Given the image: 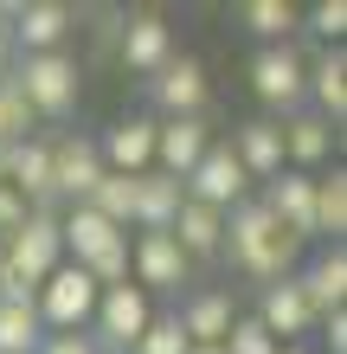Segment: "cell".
I'll return each mask as SVG.
<instances>
[{"label": "cell", "instance_id": "obj_21", "mask_svg": "<svg viewBox=\"0 0 347 354\" xmlns=\"http://www.w3.org/2000/svg\"><path fill=\"white\" fill-rule=\"evenodd\" d=\"M180 206H187V187L174 174H141V187H135V232H168Z\"/></svg>", "mask_w": 347, "mask_h": 354}, {"label": "cell", "instance_id": "obj_10", "mask_svg": "<svg viewBox=\"0 0 347 354\" xmlns=\"http://www.w3.org/2000/svg\"><path fill=\"white\" fill-rule=\"evenodd\" d=\"M103 174H155V116H116L97 136Z\"/></svg>", "mask_w": 347, "mask_h": 354}, {"label": "cell", "instance_id": "obj_2", "mask_svg": "<svg viewBox=\"0 0 347 354\" xmlns=\"http://www.w3.org/2000/svg\"><path fill=\"white\" fill-rule=\"evenodd\" d=\"M7 77H13V91L26 97L32 122H58V116H71V110H77V91H84V77H77V58H65V52L19 58Z\"/></svg>", "mask_w": 347, "mask_h": 354}, {"label": "cell", "instance_id": "obj_9", "mask_svg": "<svg viewBox=\"0 0 347 354\" xmlns=\"http://www.w3.org/2000/svg\"><path fill=\"white\" fill-rule=\"evenodd\" d=\"M7 39L19 58H46V52H65L71 39V7H58V0H26V7H7Z\"/></svg>", "mask_w": 347, "mask_h": 354}, {"label": "cell", "instance_id": "obj_8", "mask_svg": "<svg viewBox=\"0 0 347 354\" xmlns=\"http://www.w3.org/2000/svg\"><path fill=\"white\" fill-rule=\"evenodd\" d=\"M129 283L135 290H180L193 283V258L174 245V232H135L129 239Z\"/></svg>", "mask_w": 347, "mask_h": 354}, {"label": "cell", "instance_id": "obj_11", "mask_svg": "<svg viewBox=\"0 0 347 354\" xmlns=\"http://www.w3.org/2000/svg\"><path fill=\"white\" fill-rule=\"evenodd\" d=\"M174 322H180V335H187L193 348H219V342H226V328L238 322V297H232V290H219V283L187 290L180 309H174Z\"/></svg>", "mask_w": 347, "mask_h": 354}, {"label": "cell", "instance_id": "obj_13", "mask_svg": "<svg viewBox=\"0 0 347 354\" xmlns=\"http://www.w3.org/2000/svg\"><path fill=\"white\" fill-rule=\"evenodd\" d=\"M257 200H264V213H270L296 245H302V239H315V174L283 168L277 180H264V194H257Z\"/></svg>", "mask_w": 347, "mask_h": 354}, {"label": "cell", "instance_id": "obj_1", "mask_svg": "<svg viewBox=\"0 0 347 354\" xmlns=\"http://www.w3.org/2000/svg\"><path fill=\"white\" fill-rule=\"evenodd\" d=\"M219 252H226L251 283H283V277H296V252L302 245L283 232V225L264 213V200H238L232 213H226V239H219Z\"/></svg>", "mask_w": 347, "mask_h": 354}, {"label": "cell", "instance_id": "obj_31", "mask_svg": "<svg viewBox=\"0 0 347 354\" xmlns=\"http://www.w3.org/2000/svg\"><path fill=\"white\" fill-rule=\"evenodd\" d=\"M26 213H32V206H26V200H19V194H13V187H0V245H7V239L19 232V225H26Z\"/></svg>", "mask_w": 347, "mask_h": 354}, {"label": "cell", "instance_id": "obj_15", "mask_svg": "<svg viewBox=\"0 0 347 354\" xmlns=\"http://www.w3.org/2000/svg\"><path fill=\"white\" fill-rule=\"evenodd\" d=\"M212 149V129H206V116H168V122H155V174H174V180H187L193 174V161Z\"/></svg>", "mask_w": 347, "mask_h": 354}, {"label": "cell", "instance_id": "obj_26", "mask_svg": "<svg viewBox=\"0 0 347 354\" xmlns=\"http://www.w3.org/2000/svg\"><path fill=\"white\" fill-rule=\"evenodd\" d=\"M46 328H39L32 303H0V354H39Z\"/></svg>", "mask_w": 347, "mask_h": 354}, {"label": "cell", "instance_id": "obj_33", "mask_svg": "<svg viewBox=\"0 0 347 354\" xmlns=\"http://www.w3.org/2000/svg\"><path fill=\"white\" fill-rule=\"evenodd\" d=\"M39 354H103V348H97L90 335H46V342H39Z\"/></svg>", "mask_w": 347, "mask_h": 354}, {"label": "cell", "instance_id": "obj_3", "mask_svg": "<svg viewBox=\"0 0 347 354\" xmlns=\"http://www.w3.org/2000/svg\"><path fill=\"white\" fill-rule=\"evenodd\" d=\"M97 297L103 290L90 283V270H77V264H58L46 283H39V297H32V316L46 335H90V316H97Z\"/></svg>", "mask_w": 347, "mask_h": 354}, {"label": "cell", "instance_id": "obj_22", "mask_svg": "<svg viewBox=\"0 0 347 354\" xmlns=\"http://www.w3.org/2000/svg\"><path fill=\"white\" fill-rule=\"evenodd\" d=\"M309 103H315L321 122H335V129H341V116H347V58H341V46L321 52L315 65H309Z\"/></svg>", "mask_w": 347, "mask_h": 354}, {"label": "cell", "instance_id": "obj_28", "mask_svg": "<svg viewBox=\"0 0 347 354\" xmlns=\"http://www.w3.org/2000/svg\"><path fill=\"white\" fill-rule=\"evenodd\" d=\"M226 354H277V342H270V328H264L257 316H238L232 328H226V342H219Z\"/></svg>", "mask_w": 347, "mask_h": 354}, {"label": "cell", "instance_id": "obj_4", "mask_svg": "<svg viewBox=\"0 0 347 354\" xmlns=\"http://www.w3.org/2000/svg\"><path fill=\"white\" fill-rule=\"evenodd\" d=\"M251 91H257L264 110L296 116L302 103H309V58L296 46H257L251 52Z\"/></svg>", "mask_w": 347, "mask_h": 354}, {"label": "cell", "instance_id": "obj_20", "mask_svg": "<svg viewBox=\"0 0 347 354\" xmlns=\"http://www.w3.org/2000/svg\"><path fill=\"white\" fill-rule=\"evenodd\" d=\"M296 283H302V297H309L315 316H328V309H347V252L341 245H328L309 270H296Z\"/></svg>", "mask_w": 347, "mask_h": 354}, {"label": "cell", "instance_id": "obj_17", "mask_svg": "<svg viewBox=\"0 0 347 354\" xmlns=\"http://www.w3.org/2000/svg\"><path fill=\"white\" fill-rule=\"evenodd\" d=\"M168 58H174V26H168L155 7L129 13V26H122V65H129L135 77H155Z\"/></svg>", "mask_w": 347, "mask_h": 354}, {"label": "cell", "instance_id": "obj_24", "mask_svg": "<svg viewBox=\"0 0 347 354\" xmlns=\"http://www.w3.org/2000/svg\"><path fill=\"white\" fill-rule=\"evenodd\" d=\"M238 19L257 46H290V32H302V7H290V0H244Z\"/></svg>", "mask_w": 347, "mask_h": 354}, {"label": "cell", "instance_id": "obj_5", "mask_svg": "<svg viewBox=\"0 0 347 354\" xmlns=\"http://www.w3.org/2000/svg\"><path fill=\"white\" fill-rule=\"evenodd\" d=\"M148 322H155V303H148V290H135V283H116L97 297V316H90V342L97 348H116V354H129L141 335H148Z\"/></svg>", "mask_w": 347, "mask_h": 354}, {"label": "cell", "instance_id": "obj_32", "mask_svg": "<svg viewBox=\"0 0 347 354\" xmlns=\"http://www.w3.org/2000/svg\"><path fill=\"white\" fill-rule=\"evenodd\" d=\"M315 335H321L328 354H347V309H328V316L315 322Z\"/></svg>", "mask_w": 347, "mask_h": 354}, {"label": "cell", "instance_id": "obj_27", "mask_svg": "<svg viewBox=\"0 0 347 354\" xmlns=\"http://www.w3.org/2000/svg\"><path fill=\"white\" fill-rule=\"evenodd\" d=\"M32 136V110H26V97L13 91V77H0V149H13V142H26Z\"/></svg>", "mask_w": 347, "mask_h": 354}, {"label": "cell", "instance_id": "obj_29", "mask_svg": "<svg viewBox=\"0 0 347 354\" xmlns=\"http://www.w3.org/2000/svg\"><path fill=\"white\" fill-rule=\"evenodd\" d=\"M187 348H193V342L180 335V322H174V316H155V322H148V335H141L129 354H187Z\"/></svg>", "mask_w": 347, "mask_h": 354}, {"label": "cell", "instance_id": "obj_23", "mask_svg": "<svg viewBox=\"0 0 347 354\" xmlns=\"http://www.w3.org/2000/svg\"><path fill=\"white\" fill-rule=\"evenodd\" d=\"M168 232H174V245H180L187 258H212V252H219V239H226V213H212V206L187 200V206L174 213Z\"/></svg>", "mask_w": 347, "mask_h": 354}, {"label": "cell", "instance_id": "obj_6", "mask_svg": "<svg viewBox=\"0 0 347 354\" xmlns=\"http://www.w3.org/2000/svg\"><path fill=\"white\" fill-rule=\"evenodd\" d=\"M206 97H212V77H206V65H199L193 52H174L168 65L148 77L155 122H168V116H199V110H206Z\"/></svg>", "mask_w": 347, "mask_h": 354}, {"label": "cell", "instance_id": "obj_30", "mask_svg": "<svg viewBox=\"0 0 347 354\" xmlns=\"http://www.w3.org/2000/svg\"><path fill=\"white\" fill-rule=\"evenodd\" d=\"M302 26H309L315 39H328V46H341V39H347V0H321V7H309Z\"/></svg>", "mask_w": 347, "mask_h": 354}, {"label": "cell", "instance_id": "obj_7", "mask_svg": "<svg viewBox=\"0 0 347 354\" xmlns=\"http://www.w3.org/2000/svg\"><path fill=\"white\" fill-rule=\"evenodd\" d=\"M187 187V200H199V206H212V213H232L238 200H251V180H244V168H238V155L226 149V136H212V149L193 161V174L180 180Z\"/></svg>", "mask_w": 347, "mask_h": 354}, {"label": "cell", "instance_id": "obj_18", "mask_svg": "<svg viewBox=\"0 0 347 354\" xmlns=\"http://www.w3.org/2000/svg\"><path fill=\"white\" fill-rule=\"evenodd\" d=\"M0 187H13L26 206H58V200H52V142H39V136L13 142V149H7V174H0Z\"/></svg>", "mask_w": 347, "mask_h": 354}, {"label": "cell", "instance_id": "obj_25", "mask_svg": "<svg viewBox=\"0 0 347 354\" xmlns=\"http://www.w3.org/2000/svg\"><path fill=\"white\" fill-rule=\"evenodd\" d=\"M315 232L335 239V245H341V232H347V174H341V168H335V174H315Z\"/></svg>", "mask_w": 347, "mask_h": 354}, {"label": "cell", "instance_id": "obj_14", "mask_svg": "<svg viewBox=\"0 0 347 354\" xmlns=\"http://www.w3.org/2000/svg\"><path fill=\"white\" fill-rule=\"evenodd\" d=\"M97 180H103V161H97V142H90V136L52 142V200L84 206V200L97 194Z\"/></svg>", "mask_w": 347, "mask_h": 354}, {"label": "cell", "instance_id": "obj_34", "mask_svg": "<svg viewBox=\"0 0 347 354\" xmlns=\"http://www.w3.org/2000/svg\"><path fill=\"white\" fill-rule=\"evenodd\" d=\"M277 354H309V348H302V342H290V348H277Z\"/></svg>", "mask_w": 347, "mask_h": 354}, {"label": "cell", "instance_id": "obj_12", "mask_svg": "<svg viewBox=\"0 0 347 354\" xmlns=\"http://www.w3.org/2000/svg\"><path fill=\"white\" fill-rule=\"evenodd\" d=\"M251 316L270 328V342L277 348H290V342H302V335H315V309H309V297H302V283L296 277H283V283H264V297H257V309Z\"/></svg>", "mask_w": 347, "mask_h": 354}, {"label": "cell", "instance_id": "obj_19", "mask_svg": "<svg viewBox=\"0 0 347 354\" xmlns=\"http://www.w3.org/2000/svg\"><path fill=\"white\" fill-rule=\"evenodd\" d=\"M277 129H283V168L321 174V161L335 155V122H321L315 110H296V116H283Z\"/></svg>", "mask_w": 347, "mask_h": 354}, {"label": "cell", "instance_id": "obj_35", "mask_svg": "<svg viewBox=\"0 0 347 354\" xmlns=\"http://www.w3.org/2000/svg\"><path fill=\"white\" fill-rule=\"evenodd\" d=\"M187 354H226V348H187Z\"/></svg>", "mask_w": 347, "mask_h": 354}, {"label": "cell", "instance_id": "obj_16", "mask_svg": "<svg viewBox=\"0 0 347 354\" xmlns=\"http://www.w3.org/2000/svg\"><path fill=\"white\" fill-rule=\"evenodd\" d=\"M226 149L238 155V168H244V180H251V187H264V180L283 174V129H277L270 116L238 122V129L226 136Z\"/></svg>", "mask_w": 347, "mask_h": 354}]
</instances>
